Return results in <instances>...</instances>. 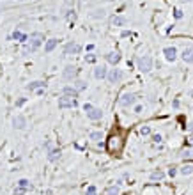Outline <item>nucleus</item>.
Listing matches in <instances>:
<instances>
[{
	"label": "nucleus",
	"mask_w": 193,
	"mask_h": 195,
	"mask_svg": "<svg viewBox=\"0 0 193 195\" xmlns=\"http://www.w3.org/2000/svg\"><path fill=\"white\" fill-rule=\"evenodd\" d=\"M106 149H108V153H112V154H119L120 149H122V140H120V136H117V135L110 136V138H108V144H106Z\"/></svg>",
	"instance_id": "nucleus-1"
},
{
	"label": "nucleus",
	"mask_w": 193,
	"mask_h": 195,
	"mask_svg": "<svg viewBox=\"0 0 193 195\" xmlns=\"http://www.w3.org/2000/svg\"><path fill=\"white\" fill-rule=\"evenodd\" d=\"M136 68L142 71V73H149L153 69V58L149 55H144V57H138L136 58Z\"/></svg>",
	"instance_id": "nucleus-2"
},
{
	"label": "nucleus",
	"mask_w": 193,
	"mask_h": 195,
	"mask_svg": "<svg viewBox=\"0 0 193 195\" xmlns=\"http://www.w3.org/2000/svg\"><path fill=\"white\" fill-rule=\"evenodd\" d=\"M76 105H78L76 99L71 96H64L58 99V108H75Z\"/></svg>",
	"instance_id": "nucleus-3"
},
{
	"label": "nucleus",
	"mask_w": 193,
	"mask_h": 195,
	"mask_svg": "<svg viewBox=\"0 0 193 195\" xmlns=\"http://www.w3.org/2000/svg\"><path fill=\"white\" fill-rule=\"evenodd\" d=\"M41 41H43V36H41L39 32L32 34V36H30V43H28V48H27L25 52H27V53H28V52H34L39 44H41Z\"/></svg>",
	"instance_id": "nucleus-4"
},
{
	"label": "nucleus",
	"mask_w": 193,
	"mask_h": 195,
	"mask_svg": "<svg viewBox=\"0 0 193 195\" xmlns=\"http://www.w3.org/2000/svg\"><path fill=\"white\" fill-rule=\"evenodd\" d=\"M80 50H82V46L78 43H75V41H71V43H67L64 46V53L66 55H76V53H80Z\"/></svg>",
	"instance_id": "nucleus-5"
},
{
	"label": "nucleus",
	"mask_w": 193,
	"mask_h": 195,
	"mask_svg": "<svg viewBox=\"0 0 193 195\" xmlns=\"http://www.w3.org/2000/svg\"><path fill=\"white\" fill-rule=\"evenodd\" d=\"M122 76H124V75H122V71H120V69H110V71H108V82H110V83H119V82H120V80H122Z\"/></svg>",
	"instance_id": "nucleus-6"
},
{
	"label": "nucleus",
	"mask_w": 193,
	"mask_h": 195,
	"mask_svg": "<svg viewBox=\"0 0 193 195\" xmlns=\"http://www.w3.org/2000/svg\"><path fill=\"white\" fill-rule=\"evenodd\" d=\"M136 101V96L135 94H131V92H126V94H122L120 99H119V103L122 105V106H129V105H135Z\"/></svg>",
	"instance_id": "nucleus-7"
},
{
	"label": "nucleus",
	"mask_w": 193,
	"mask_h": 195,
	"mask_svg": "<svg viewBox=\"0 0 193 195\" xmlns=\"http://www.w3.org/2000/svg\"><path fill=\"white\" fill-rule=\"evenodd\" d=\"M163 55H165V58H167L168 62H174L175 58H177V50H175L174 46H167V48L163 50Z\"/></svg>",
	"instance_id": "nucleus-8"
},
{
	"label": "nucleus",
	"mask_w": 193,
	"mask_h": 195,
	"mask_svg": "<svg viewBox=\"0 0 193 195\" xmlns=\"http://www.w3.org/2000/svg\"><path fill=\"white\" fill-rule=\"evenodd\" d=\"M78 75V69L75 66H66V69H64V78L66 80H75Z\"/></svg>",
	"instance_id": "nucleus-9"
},
{
	"label": "nucleus",
	"mask_w": 193,
	"mask_h": 195,
	"mask_svg": "<svg viewBox=\"0 0 193 195\" xmlns=\"http://www.w3.org/2000/svg\"><path fill=\"white\" fill-rule=\"evenodd\" d=\"M181 58H183L186 64H193V46L184 48V50H183V53H181Z\"/></svg>",
	"instance_id": "nucleus-10"
},
{
	"label": "nucleus",
	"mask_w": 193,
	"mask_h": 195,
	"mask_svg": "<svg viewBox=\"0 0 193 195\" xmlns=\"http://www.w3.org/2000/svg\"><path fill=\"white\" fill-rule=\"evenodd\" d=\"M87 117L91 119V121H99L101 117H103V112H101V108H91V110H87Z\"/></svg>",
	"instance_id": "nucleus-11"
},
{
	"label": "nucleus",
	"mask_w": 193,
	"mask_h": 195,
	"mask_svg": "<svg viewBox=\"0 0 193 195\" xmlns=\"http://www.w3.org/2000/svg\"><path fill=\"white\" fill-rule=\"evenodd\" d=\"M13 126L16 128V130H23L25 126H27V119L23 116H16L14 119H13Z\"/></svg>",
	"instance_id": "nucleus-12"
},
{
	"label": "nucleus",
	"mask_w": 193,
	"mask_h": 195,
	"mask_svg": "<svg viewBox=\"0 0 193 195\" xmlns=\"http://www.w3.org/2000/svg\"><path fill=\"white\" fill-rule=\"evenodd\" d=\"M94 76L97 78V80H103V78L108 76V69L105 68V66H97L96 69H94Z\"/></svg>",
	"instance_id": "nucleus-13"
},
{
	"label": "nucleus",
	"mask_w": 193,
	"mask_h": 195,
	"mask_svg": "<svg viewBox=\"0 0 193 195\" xmlns=\"http://www.w3.org/2000/svg\"><path fill=\"white\" fill-rule=\"evenodd\" d=\"M106 60H108L110 64H114V66H115V64H119V62H120V53H119V52H110V53L106 55Z\"/></svg>",
	"instance_id": "nucleus-14"
},
{
	"label": "nucleus",
	"mask_w": 193,
	"mask_h": 195,
	"mask_svg": "<svg viewBox=\"0 0 193 195\" xmlns=\"http://www.w3.org/2000/svg\"><path fill=\"white\" fill-rule=\"evenodd\" d=\"M110 25L112 27H124L126 25V20L122 18V16H112L110 18Z\"/></svg>",
	"instance_id": "nucleus-15"
},
{
	"label": "nucleus",
	"mask_w": 193,
	"mask_h": 195,
	"mask_svg": "<svg viewBox=\"0 0 193 195\" xmlns=\"http://www.w3.org/2000/svg\"><path fill=\"white\" fill-rule=\"evenodd\" d=\"M57 39H48V41H46V44H44V52H48V53H50V52H53V50H55V46H57Z\"/></svg>",
	"instance_id": "nucleus-16"
},
{
	"label": "nucleus",
	"mask_w": 193,
	"mask_h": 195,
	"mask_svg": "<svg viewBox=\"0 0 193 195\" xmlns=\"http://www.w3.org/2000/svg\"><path fill=\"white\" fill-rule=\"evenodd\" d=\"M43 87H46V83H44V82H41V80L32 82V83H28V85H27V89H28V91H36V89H43Z\"/></svg>",
	"instance_id": "nucleus-17"
},
{
	"label": "nucleus",
	"mask_w": 193,
	"mask_h": 195,
	"mask_svg": "<svg viewBox=\"0 0 193 195\" xmlns=\"http://www.w3.org/2000/svg\"><path fill=\"white\" fill-rule=\"evenodd\" d=\"M58 158H60V149H52V151H48V160H50V161H57Z\"/></svg>",
	"instance_id": "nucleus-18"
},
{
	"label": "nucleus",
	"mask_w": 193,
	"mask_h": 195,
	"mask_svg": "<svg viewBox=\"0 0 193 195\" xmlns=\"http://www.w3.org/2000/svg\"><path fill=\"white\" fill-rule=\"evenodd\" d=\"M64 96H71V98H76L78 96V91L75 89V87H64Z\"/></svg>",
	"instance_id": "nucleus-19"
},
{
	"label": "nucleus",
	"mask_w": 193,
	"mask_h": 195,
	"mask_svg": "<svg viewBox=\"0 0 193 195\" xmlns=\"http://www.w3.org/2000/svg\"><path fill=\"white\" fill-rule=\"evenodd\" d=\"M165 177V172L163 170H154V172H151V179L153 181H161Z\"/></svg>",
	"instance_id": "nucleus-20"
},
{
	"label": "nucleus",
	"mask_w": 193,
	"mask_h": 195,
	"mask_svg": "<svg viewBox=\"0 0 193 195\" xmlns=\"http://www.w3.org/2000/svg\"><path fill=\"white\" fill-rule=\"evenodd\" d=\"M75 89H76L78 92H80V91H85V89H87V83H85L83 80H76V82H75Z\"/></svg>",
	"instance_id": "nucleus-21"
},
{
	"label": "nucleus",
	"mask_w": 193,
	"mask_h": 195,
	"mask_svg": "<svg viewBox=\"0 0 193 195\" xmlns=\"http://www.w3.org/2000/svg\"><path fill=\"white\" fill-rule=\"evenodd\" d=\"M179 172H181L183 176H190L193 172V167H192V165H184V167L179 169Z\"/></svg>",
	"instance_id": "nucleus-22"
},
{
	"label": "nucleus",
	"mask_w": 193,
	"mask_h": 195,
	"mask_svg": "<svg viewBox=\"0 0 193 195\" xmlns=\"http://www.w3.org/2000/svg\"><path fill=\"white\" fill-rule=\"evenodd\" d=\"M18 186L27 188V190H32V184H30V181H28V179H19V181H18Z\"/></svg>",
	"instance_id": "nucleus-23"
},
{
	"label": "nucleus",
	"mask_w": 193,
	"mask_h": 195,
	"mask_svg": "<svg viewBox=\"0 0 193 195\" xmlns=\"http://www.w3.org/2000/svg\"><path fill=\"white\" fill-rule=\"evenodd\" d=\"M105 194H106V195H119V186H117V184H114V186H108Z\"/></svg>",
	"instance_id": "nucleus-24"
},
{
	"label": "nucleus",
	"mask_w": 193,
	"mask_h": 195,
	"mask_svg": "<svg viewBox=\"0 0 193 195\" xmlns=\"http://www.w3.org/2000/svg\"><path fill=\"white\" fill-rule=\"evenodd\" d=\"M13 39H18V41H27V36H25V34H21V32H18V30H14Z\"/></svg>",
	"instance_id": "nucleus-25"
},
{
	"label": "nucleus",
	"mask_w": 193,
	"mask_h": 195,
	"mask_svg": "<svg viewBox=\"0 0 193 195\" xmlns=\"http://www.w3.org/2000/svg\"><path fill=\"white\" fill-rule=\"evenodd\" d=\"M181 158H193V149H184L183 153H181Z\"/></svg>",
	"instance_id": "nucleus-26"
},
{
	"label": "nucleus",
	"mask_w": 193,
	"mask_h": 195,
	"mask_svg": "<svg viewBox=\"0 0 193 195\" xmlns=\"http://www.w3.org/2000/svg\"><path fill=\"white\" fill-rule=\"evenodd\" d=\"M140 135L142 136L151 135V128H149V126H142V128H140Z\"/></svg>",
	"instance_id": "nucleus-27"
},
{
	"label": "nucleus",
	"mask_w": 193,
	"mask_h": 195,
	"mask_svg": "<svg viewBox=\"0 0 193 195\" xmlns=\"http://www.w3.org/2000/svg\"><path fill=\"white\" fill-rule=\"evenodd\" d=\"M103 138V133L101 131H92L91 133V140H101Z\"/></svg>",
	"instance_id": "nucleus-28"
},
{
	"label": "nucleus",
	"mask_w": 193,
	"mask_h": 195,
	"mask_svg": "<svg viewBox=\"0 0 193 195\" xmlns=\"http://www.w3.org/2000/svg\"><path fill=\"white\" fill-rule=\"evenodd\" d=\"M27 192H28L27 188H21V186H16V190L13 192V195H25Z\"/></svg>",
	"instance_id": "nucleus-29"
},
{
	"label": "nucleus",
	"mask_w": 193,
	"mask_h": 195,
	"mask_svg": "<svg viewBox=\"0 0 193 195\" xmlns=\"http://www.w3.org/2000/svg\"><path fill=\"white\" fill-rule=\"evenodd\" d=\"M85 60L92 64V62H96V55H94V53H89V55H85Z\"/></svg>",
	"instance_id": "nucleus-30"
},
{
	"label": "nucleus",
	"mask_w": 193,
	"mask_h": 195,
	"mask_svg": "<svg viewBox=\"0 0 193 195\" xmlns=\"http://www.w3.org/2000/svg\"><path fill=\"white\" fill-rule=\"evenodd\" d=\"M85 195H96V186H92V184H91V186L87 188V194H85Z\"/></svg>",
	"instance_id": "nucleus-31"
},
{
	"label": "nucleus",
	"mask_w": 193,
	"mask_h": 195,
	"mask_svg": "<svg viewBox=\"0 0 193 195\" xmlns=\"http://www.w3.org/2000/svg\"><path fill=\"white\" fill-rule=\"evenodd\" d=\"M153 140H154L156 144H159V142H161V136H159V135H153Z\"/></svg>",
	"instance_id": "nucleus-32"
},
{
	"label": "nucleus",
	"mask_w": 193,
	"mask_h": 195,
	"mask_svg": "<svg viewBox=\"0 0 193 195\" xmlns=\"http://www.w3.org/2000/svg\"><path fill=\"white\" fill-rule=\"evenodd\" d=\"M174 16H175L177 20H181V18H183V11H175V14H174Z\"/></svg>",
	"instance_id": "nucleus-33"
},
{
	"label": "nucleus",
	"mask_w": 193,
	"mask_h": 195,
	"mask_svg": "<svg viewBox=\"0 0 193 195\" xmlns=\"http://www.w3.org/2000/svg\"><path fill=\"white\" fill-rule=\"evenodd\" d=\"M175 174H177V170H175V169H170V170H168V176H170V177H174Z\"/></svg>",
	"instance_id": "nucleus-34"
},
{
	"label": "nucleus",
	"mask_w": 193,
	"mask_h": 195,
	"mask_svg": "<svg viewBox=\"0 0 193 195\" xmlns=\"http://www.w3.org/2000/svg\"><path fill=\"white\" fill-rule=\"evenodd\" d=\"M23 103H25V98H21V99H18V101H16V106H21Z\"/></svg>",
	"instance_id": "nucleus-35"
},
{
	"label": "nucleus",
	"mask_w": 193,
	"mask_h": 195,
	"mask_svg": "<svg viewBox=\"0 0 193 195\" xmlns=\"http://www.w3.org/2000/svg\"><path fill=\"white\" fill-rule=\"evenodd\" d=\"M188 131H190V133H193V122H190V124H188Z\"/></svg>",
	"instance_id": "nucleus-36"
},
{
	"label": "nucleus",
	"mask_w": 193,
	"mask_h": 195,
	"mask_svg": "<svg viewBox=\"0 0 193 195\" xmlns=\"http://www.w3.org/2000/svg\"><path fill=\"white\" fill-rule=\"evenodd\" d=\"M190 146H193V138H190Z\"/></svg>",
	"instance_id": "nucleus-37"
},
{
	"label": "nucleus",
	"mask_w": 193,
	"mask_h": 195,
	"mask_svg": "<svg viewBox=\"0 0 193 195\" xmlns=\"http://www.w3.org/2000/svg\"><path fill=\"white\" fill-rule=\"evenodd\" d=\"M181 2H190V0H181Z\"/></svg>",
	"instance_id": "nucleus-38"
}]
</instances>
